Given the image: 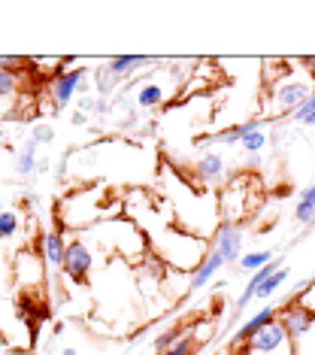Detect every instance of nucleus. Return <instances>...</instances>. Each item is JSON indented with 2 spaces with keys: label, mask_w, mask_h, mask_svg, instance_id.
Returning a JSON list of instances; mask_svg holds the SVG:
<instances>
[{
  "label": "nucleus",
  "mask_w": 315,
  "mask_h": 355,
  "mask_svg": "<svg viewBox=\"0 0 315 355\" xmlns=\"http://www.w3.org/2000/svg\"><path fill=\"white\" fill-rule=\"evenodd\" d=\"M276 313H279L276 306H264L261 313H255L252 319H246V322H242V325H240L237 331H233V337H231V349H240V346L252 340V337H255V334H258V331H261L264 325H270L273 319H279Z\"/></svg>",
  "instance_id": "7"
},
{
  "label": "nucleus",
  "mask_w": 315,
  "mask_h": 355,
  "mask_svg": "<svg viewBox=\"0 0 315 355\" xmlns=\"http://www.w3.org/2000/svg\"><path fill=\"white\" fill-rule=\"evenodd\" d=\"M39 246H43V258L48 261V268L64 270V252H67V243H64V237H61V228L46 231Z\"/></svg>",
  "instance_id": "10"
},
{
  "label": "nucleus",
  "mask_w": 315,
  "mask_h": 355,
  "mask_svg": "<svg viewBox=\"0 0 315 355\" xmlns=\"http://www.w3.org/2000/svg\"><path fill=\"white\" fill-rule=\"evenodd\" d=\"M240 146H242V152H249V155H261V152H264V146H267V134H264V128H261V131H252V134H246V137H242V140H240Z\"/></svg>",
  "instance_id": "18"
},
{
  "label": "nucleus",
  "mask_w": 315,
  "mask_h": 355,
  "mask_svg": "<svg viewBox=\"0 0 315 355\" xmlns=\"http://www.w3.org/2000/svg\"><path fill=\"white\" fill-rule=\"evenodd\" d=\"M30 140H34L37 146H48V143L55 140V128H52V125H46V122L34 125V131H30Z\"/></svg>",
  "instance_id": "24"
},
{
  "label": "nucleus",
  "mask_w": 315,
  "mask_h": 355,
  "mask_svg": "<svg viewBox=\"0 0 315 355\" xmlns=\"http://www.w3.org/2000/svg\"><path fill=\"white\" fill-rule=\"evenodd\" d=\"M270 261H273V249H258V252L242 255L237 268H240V270H252V273H255V270H261L264 264H270Z\"/></svg>",
  "instance_id": "16"
},
{
  "label": "nucleus",
  "mask_w": 315,
  "mask_h": 355,
  "mask_svg": "<svg viewBox=\"0 0 315 355\" xmlns=\"http://www.w3.org/2000/svg\"><path fill=\"white\" fill-rule=\"evenodd\" d=\"M294 219L300 225L315 222V185L303 189V195H300V200H297V207H294Z\"/></svg>",
  "instance_id": "13"
},
{
  "label": "nucleus",
  "mask_w": 315,
  "mask_h": 355,
  "mask_svg": "<svg viewBox=\"0 0 315 355\" xmlns=\"http://www.w3.org/2000/svg\"><path fill=\"white\" fill-rule=\"evenodd\" d=\"M194 171H197L200 185H218V182L228 180V164H224V158L215 155V152L200 155L197 164H194Z\"/></svg>",
  "instance_id": "9"
},
{
  "label": "nucleus",
  "mask_w": 315,
  "mask_h": 355,
  "mask_svg": "<svg viewBox=\"0 0 315 355\" xmlns=\"http://www.w3.org/2000/svg\"><path fill=\"white\" fill-rule=\"evenodd\" d=\"M34 171H37V143L30 140L28 146L15 155V173H19V176H30Z\"/></svg>",
  "instance_id": "14"
},
{
  "label": "nucleus",
  "mask_w": 315,
  "mask_h": 355,
  "mask_svg": "<svg viewBox=\"0 0 315 355\" xmlns=\"http://www.w3.org/2000/svg\"><path fill=\"white\" fill-rule=\"evenodd\" d=\"M197 346H200V337H194L191 331H185L182 340H179V343H173L170 349H164L161 355H194V352H197Z\"/></svg>",
  "instance_id": "19"
},
{
  "label": "nucleus",
  "mask_w": 315,
  "mask_h": 355,
  "mask_svg": "<svg viewBox=\"0 0 315 355\" xmlns=\"http://www.w3.org/2000/svg\"><path fill=\"white\" fill-rule=\"evenodd\" d=\"M15 94H19V73H15V70L0 67V101L15 98Z\"/></svg>",
  "instance_id": "17"
},
{
  "label": "nucleus",
  "mask_w": 315,
  "mask_h": 355,
  "mask_svg": "<svg viewBox=\"0 0 315 355\" xmlns=\"http://www.w3.org/2000/svg\"><path fill=\"white\" fill-rule=\"evenodd\" d=\"M64 273L73 282H85L88 273H91V249H88L85 240H73L67 243V252H64Z\"/></svg>",
  "instance_id": "5"
},
{
  "label": "nucleus",
  "mask_w": 315,
  "mask_h": 355,
  "mask_svg": "<svg viewBox=\"0 0 315 355\" xmlns=\"http://www.w3.org/2000/svg\"><path fill=\"white\" fill-rule=\"evenodd\" d=\"M82 79H85V67L61 70V61H58V67L52 70V85H48V94H52L55 110H64V107H67V103L73 101V94L82 88Z\"/></svg>",
  "instance_id": "3"
},
{
  "label": "nucleus",
  "mask_w": 315,
  "mask_h": 355,
  "mask_svg": "<svg viewBox=\"0 0 315 355\" xmlns=\"http://www.w3.org/2000/svg\"><path fill=\"white\" fill-rule=\"evenodd\" d=\"M312 92H315V79L309 73H300V70H291V73L282 76L279 83L267 85L264 119H273V122H276V116H288V112L294 116Z\"/></svg>",
  "instance_id": "1"
},
{
  "label": "nucleus",
  "mask_w": 315,
  "mask_h": 355,
  "mask_svg": "<svg viewBox=\"0 0 315 355\" xmlns=\"http://www.w3.org/2000/svg\"><path fill=\"white\" fill-rule=\"evenodd\" d=\"M94 79H97V92H100L103 98L116 92V85H118V79H116V76H112L109 70H107V64H103L100 70H94Z\"/></svg>",
  "instance_id": "22"
},
{
  "label": "nucleus",
  "mask_w": 315,
  "mask_h": 355,
  "mask_svg": "<svg viewBox=\"0 0 315 355\" xmlns=\"http://www.w3.org/2000/svg\"><path fill=\"white\" fill-rule=\"evenodd\" d=\"M279 322L285 325L291 340L297 343L300 337H306V334H309V331L315 328V313L306 310L303 304H288L285 310H279Z\"/></svg>",
  "instance_id": "6"
},
{
  "label": "nucleus",
  "mask_w": 315,
  "mask_h": 355,
  "mask_svg": "<svg viewBox=\"0 0 315 355\" xmlns=\"http://www.w3.org/2000/svg\"><path fill=\"white\" fill-rule=\"evenodd\" d=\"M85 119H88V116H85V112H76V116H73V119H70V122H73V125H76V128H79V125H85Z\"/></svg>",
  "instance_id": "25"
},
{
  "label": "nucleus",
  "mask_w": 315,
  "mask_h": 355,
  "mask_svg": "<svg viewBox=\"0 0 315 355\" xmlns=\"http://www.w3.org/2000/svg\"><path fill=\"white\" fill-rule=\"evenodd\" d=\"M188 200H191V204H200V207H206V200H209V204H213L215 198H206V195H200L197 189H191V191H188ZM176 219H179V225H182L185 231H191V228H194V222H191V219H194V213H188V209L176 207Z\"/></svg>",
  "instance_id": "15"
},
{
  "label": "nucleus",
  "mask_w": 315,
  "mask_h": 355,
  "mask_svg": "<svg viewBox=\"0 0 315 355\" xmlns=\"http://www.w3.org/2000/svg\"><path fill=\"white\" fill-rule=\"evenodd\" d=\"M288 277H291V268H279V270H276V273H273V277H270V279H267V282H264V286H261V288H258V295H255V297H270L273 292H276V288H282V282H285Z\"/></svg>",
  "instance_id": "21"
},
{
  "label": "nucleus",
  "mask_w": 315,
  "mask_h": 355,
  "mask_svg": "<svg viewBox=\"0 0 315 355\" xmlns=\"http://www.w3.org/2000/svg\"><path fill=\"white\" fill-rule=\"evenodd\" d=\"M145 64H155V58H143V55H121V58H109L107 61V70L121 83V79H127L134 70L145 67Z\"/></svg>",
  "instance_id": "12"
},
{
  "label": "nucleus",
  "mask_w": 315,
  "mask_h": 355,
  "mask_svg": "<svg viewBox=\"0 0 315 355\" xmlns=\"http://www.w3.org/2000/svg\"><path fill=\"white\" fill-rule=\"evenodd\" d=\"M231 355H297V346L288 337L285 325L279 319H273L249 343H242L240 349H231Z\"/></svg>",
  "instance_id": "2"
},
{
  "label": "nucleus",
  "mask_w": 315,
  "mask_h": 355,
  "mask_svg": "<svg viewBox=\"0 0 315 355\" xmlns=\"http://www.w3.org/2000/svg\"><path fill=\"white\" fill-rule=\"evenodd\" d=\"M15 231H19V213H12V209H3V213H0V237L10 240Z\"/></svg>",
  "instance_id": "23"
},
{
  "label": "nucleus",
  "mask_w": 315,
  "mask_h": 355,
  "mask_svg": "<svg viewBox=\"0 0 315 355\" xmlns=\"http://www.w3.org/2000/svg\"><path fill=\"white\" fill-rule=\"evenodd\" d=\"M291 119H294L297 125H303V128H315V92H312L309 98L303 101V107L297 110V112H294V116H291Z\"/></svg>",
  "instance_id": "20"
},
{
  "label": "nucleus",
  "mask_w": 315,
  "mask_h": 355,
  "mask_svg": "<svg viewBox=\"0 0 315 355\" xmlns=\"http://www.w3.org/2000/svg\"><path fill=\"white\" fill-rule=\"evenodd\" d=\"M170 88L164 83H158V79H152V83H143L140 88H136V107L143 110H158L161 103L167 101Z\"/></svg>",
  "instance_id": "11"
},
{
  "label": "nucleus",
  "mask_w": 315,
  "mask_h": 355,
  "mask_svg": "<svg viewBox=\"0 0 315 355\" xmlns=\"http://www.w3.org/2000/svg\"><path fill=\"white\" fill-rule=\"evenodd\" d=\"M242 228L237 222H222L218 225V231H215V240H213V246L222 252L224 258V264H240V258H242Z\"/></svg>",
  "instance_id": "4"
},
{
  "label": "nucleus",
  "mask_w": 315,
  "mask_h": 355,
  "mask_svg": "<svg viewBox=\"0 0 315 355\" xmlns=\"http://www.w3.org/2000/svg\"><path fill=\"white\" fill-rule=\"evenodd\" d=\"M61 355H79V349H76V346H67V349H64Z\"/></svg>",
  "instance_id": "26"
},
{
  "label": "nucleus",
  "mask_w": 315,
  "mask_h": 355,
  "mask_svg": "<svg viewBox=\"0 0 315 355\" xmlns=\"http://www.w3.org/2000/svg\"><path fill=\"white\" fill-rule=\"evenodd\" d=\"M224 268V258H222V252L213 246V249H206V258L197 264V270L191 273V286H188V292H204V288L213 282V277L218 270Z\"/></svg>",
  "instance_id": "8"
}]
</instances>
